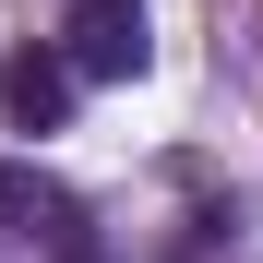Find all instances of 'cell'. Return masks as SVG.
Segmentation results:
<instances>
[{
  "instance_id": "6da1fadb",
  "label": "cell",
  "mask_w": 263,
  "mask_h": 263,
  "mask_svg": "<svg viewBox=\"0 0 263 263\" xmlns=\"http://www.w3.org/2000/svg\"><path fill=\"white\" fill-rule=\"evenodd\" d=\"M60 60L96 72V84L144 72V0H72V48H60Z\"/></svg>"
},
{
  "instance_id": "7a4b0ae2",
  "label": "cell",
  "mask_w": 263,
  "mask_h": 263,
  "mask_svg": "<svg viewBox=\"0 0 263 263\" xmlns=\"http://www.w3.org/2000/svg\"><path fill=\"white\" fill-rule=\"evenodd\" d=\"M72 60L60 48H24V60H0V120H12V132H60L72 120Z\"/></svg>"
}]
</instances>
